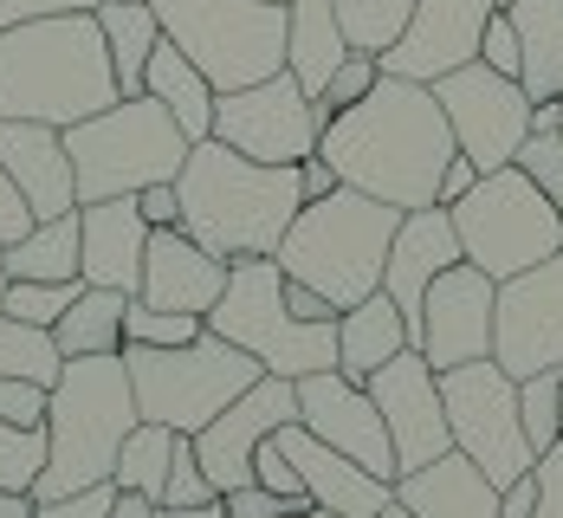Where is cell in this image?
Instances as JSON below:
<instances>
[{
	"instance_id": "1",
	"label": "cell",
	"mask_w": 563,
	"mask_h": 518,
	"mask_svg": "<svg viewBox=\"0 0 563 518\" xmlns=\"http://www.w3.org/2000/svg\"><path fill=\"white\" fill-rule=\"evenodd\" d=\"M318 156L338 169L343 188H363L389 208H434L441 195V175L460 156L453 143V123L434 98V85H415V78H389L324 123L318 136Z\"/></svg>"
},
{
	"instance_id": "2",
	"label": "cell",
	"mask_w": 563,
	"mask_h": 518,
	"mask_svg": "<svg viewBox=\"0 0 563 518\" xmlns=\"http://www.w3.org/2000/svg\"><path fill=\"white\" fill-rule=\"evenodd\" d=\"M117 98V65L104 46L98 13H53L0 33V117H33L71 130L85 117L111 111Z\"/></svg>"
},
{
	"instance_id": "3",
	"label": "cell",
	"mask_w": 563,
	"mask_h": 518,
	"mask_svg": "<svg viewBox=\"0 0 563 518\" xmlns=\"http://www.w3.org/2000/svg\"><path fill=\"white\" fill-rule=\"evenodd\" d=\"M175 188H181V228L201 246H214L221 260L279 253L285 228L305 208L298 163H253V156L227 150L221 136H201L188 150Z\"/></svg>"
},
{
	"instance_id": "4",
	"label": "cell",
	"mask_w": 563,
	"mask_h": 518,
	"mask_svg": "<svg viewBox=\"0 0 563 518\" xmlns=\"http://www.w3.org/2000/svg\"><path fill=\"white\" fill-rule=\"evenodd\" d=\"M136 421H143V408H136V389H130L123 350L65 356L53 396H46V473L33 480V499L46 506V499H65L78 486L111 480Z\"/></svg>"
},
{
	"instance_id": "5",
	"label": "cell",
	"mask_w": 563,
	"mask_h": 518,
	"mask_svg": "<svg viewBox=\"0 0 563 518\" xmlns=\"http://www.w3.org/2000/svg\"><path fill=\"white\" fill-rule=\"evenodd\" d=\"M401 228V208L363 195V188H331L324 201H305L298 221L285 228L279 260L285 279L324 291L338 311L363 305L369 291H383V266H389V240Z\"/></svg>"
},
{
	"instance_id": "6",
	"label": "cell",
	"mask_w": 563,
	"mask_h": 518,
	"mask_svg": "<svg viewBox=\"0 0 563 518\" xmlns=\"http://www.w3.org/2000/svg\"><path fill=\"white\" fill-rule=\"evenodd\" d=\"M65 150L78 175V201H111V195H143L150 181H175L195 143L169 117V104L136 91V98H117L111 111L71 123Z\"/></svg>"
},
{
	"instance_id": "7",
	"label": "cell",
	"mask_w": 563,
	"mask_h": 518,
	"mask_svg": "<svg viewBox=\"0 0 563 518\" xmlns=\"http://www.w3.org/2000/svg\"><path fill=\"white\" fill-rule=\"evenodd\" d=\"M208 331L240 344L266 376H311V370H338V318L311 324L285 305V266L273 253L260 260H233L227 266V291L208 311Z\"/></svg>"
},
{
	"instance_id": "8",
	"label": "cell",
	"mask_w": 563,
	"mask_h": 518,
	"mask_svg": "<svg viewBox=\"0 0 563 518\" xmlns=\"http://www.w3.org/2000/svg\"><path fill=\"white\" fill-rule=\"evenodd\" d=\"M123 363H130V389H136L143 421H163L175 434H201L227 403H240L266 376L246 350L214 338V331H201L195 344H169V350L123 344Z\"/></svg>"
},
{
	"instance_id": "9",
	"label": "cell",
	"mask_w": 563,
	"mask_h": 518,
	"mask_svg": "<svg viewBox=\"0 0 563 518\" xmlns=\"http://www.w3.org/2000/svg\"><path fill=\"white\" fill-rule=\"evenodd\" d=\"M448 214H453V233H460V253H466L479 273H493V279H518V273H531L538 260L563 253L558 201L518 169V163L486 169Z\"/></svg>"
},
{
	"instance_id": "10",
	"label": "cell",
	"mask_w": 563,
	"mask_h": 518,
	"mask_svg": "<svg viewBox=\"0 0 563 518\" xmlns=\"http://www.w3.org/2000/svg\"><path fill=\"white\" fill-rule=\"evenodd\" d=\"M156 20L214 91L285 71V7L273 0H156Z\"/></svg>"
},
{
	"instance_id": "11",
	"label": "cell",
	"mask_w": 563,
	"mask_h": 518,
	"mask_svg": "<svg viewBox=\"0 0 563 518\" xmlns=\"http://www.w3.org/2000/svg\"><path fill=\"white\" fill-rule=\"evenodd\" d=\"M441 403H448L453 448L473 466H486L499 493L538 466V448L525 441V421H518V376H506L493 356L441 370Z\"/></svg>"
},
{
	"instance_id": "12",
	"label": "cell",
	"mask_w": 563,
	"mask_h": 518,
	"mask_svg": "<svg viewBox=\"0 0 563 518\" xmlns=\"http://www.w3.org/2000/svg\"><path fill=\"white\" fill-rule=\"evenodd\" d=\"M214 136L253 163H305V156H318L324 117H318V98L291 71H273L260 85L214 98Z\"/></svg>"
},
{
	"instance_id": "13",
	"label": "cell",
	"mask_w": 563,
	"mask_h": 518,
	"mask_svg": "<svg viewBox=\"0 0 563 518\" xmlns=\"http://www.w3.org/2000/svg\"><path fill=\"white\" fill-rule=\"evenodd\" d=\"M434 98H441V111L453 123L460 156H473L479 175L518 163V150L531 136V98H525L518 78L493 71L486 58H473V65L448 71V78H434Z\"/></svg>"
},
{
	"instance_id": "14",
	"label": "cell",
	"mask_w": 563,
	"mask_h": 518,
	"mask_svg": "<svg viewBox=\"0 0 563 518\" xmlns=\"http://www.w3.org/2000/svg\"><path fill=\"white\" fill-rule=\"evenodd\" d=\"M493 363L518 383L538 376V370H563V253L538 260L518 279H499Z\"/></svg>"
},
{
	"instance_id": "15",
	"label": "cell",
	"mask_w": 563,
	"mask_h": 518,
	"mask_svg": "<svg viewBox=\"0 0 563 518\" xmlns=\"http://www.w3.org/2000/svg\"><path fill=\"white\" fill-rule=\"evenodd\" d=\"M363 389L383 408V428H389V441H395V466H401V473L441 461L453 448L448 403H441V370H434L415 344L401 350V356H389Z\"/></svg>"
},
{
	"instance_id": "16",
	"label": "cell",
	"mask_w": 563,
	"mask_h": 518,
	"mask_svg": "<svg viewBox=\"0 0 563 518\" xmlns=\"http://www.w3.org/2000/svg\"><path fill=\"white\" fill-rule=\"evenodd\" d=\"M493 311H499V279L479 273L473 260H460V266H448V273L428 286L415 350H421L434 370L479 363V356H493Z\"/></svg>"
},
{
	"instance_id": "17",
	"label": "cell",
	"mask_w": 563,
	"mask_h": 518,
	"mask_svg": "<svg viewBox=\"0 0 563 518\" xmlns=\"http://www.w3.org/2000/svg\"><path fill=\"white\" fill-rule=\"evenodd\" d=\"M285 421H298V383L291 376H260L240 403H227L201 434H195V461L214 480V493L253 486V454L266 434H279Z\"/></svg>"
},
{
	"instance_id": "18",
	"label": "cell",
	"mask_w": 563,
	"mask_h": 518,
	"mask_svg": "<svg viewBox=\"0 0 563 518\" xmlns=\"http://www.w3.org/2000/svg\"><path fill=\"white\" fill-rule=\"evenodd\" d=\"M298 421H305L318 441H331L338 454H350L356 466H369V473H383V480H401L395 441H389V428H383V408H376V396H369L363 383H350L343 370H311V376H298Z\"/></svg>"
},
{
	"instance_id": "19",
	"label": "cell",
	"mask_w": 563,
	"mask_h": 518,
	"mask_svg": "<svg viewBox=\"0 0 563 518\" xmlns=\"http://www.w3.org/2000/svg\"><path fill=\"white\" fill-rule=\"evenodd\" d=\"M493 7L499 0H415V20L383 53V71L389 78H415V85H434V78H448L460 65H473Z\"/></svg>"
},
{
	"instance_id": "20",
	"label": "cell",
	"mask_w": 563,
	"mask_h": 518,
	"mask_svg": "<svg viewBox=\"0 0 563 518\" xmlns=\"http://www.w3.org/2000/svg\"><path fill=\"white\" fill-rule=\"evenodd\" d=\"M227 266H233V260H221L214 246H201L188 228H150L136 298H143V305H163V311H195V318H208L227 291Z\"/></svg>"
},
{
	"instance_id": "21",
	"label": "cell",
	"mask_w": 563,
	"mask_h": 518,
	"mask_svg": "<svg viewBox=\"0 0 563 518\" xmlns=\"http://www.w3.org/2000/svg\"><path fill=\"white\" fill-rule=\"evenodd\" d=\"M273 441L285 448V461L298 466L311 506H324V513H338V518H376L383 506H395V480L356 466L350 454H338L331 441H318L305 421H285Z\"/></svg>"
},
{
	"instance_id": "22",
	"label": "cell",
	"mask_w": 563,
	"mask_h": 518,
	"mask_svg": "<svg viewBox=\"0 0 563 518\" xmlns=\"http://www.w3.org/2000/svg\"><path fill=\"white\" fill-rule=\"evenodd\" d=\"M466 253H460V233H453V214L434 201V208H408L401 214V228L389 240V266H383V291H389L395 305H401V318H408V338L421 331V305H428V286L460 266Z\"/></svg>"
},
{
	"instance_id": "23",
	"label": "cell",
	"mask_w": 563,
	"mask_h": 518,
	"mask_svg": "<svg viewBox=\"0 0 563 518\" xmlns=\"http://www.w3.org/2000/svg\"><path fill=\"white\" fill-rule=\"evenodd\" d=\"M0 169L13 175V188L26 195L33 221H53L78 208V175H71V150L65 130L33 123V117H0Z\"/></svg>"
},
{
	"instance_id": "24",
	"label": "cell",
	"mask_w": 563,
	"mask_h": 518,
	"mask_svg": "<svg viewBox=\"0 0 563 518\" xmlns=\"http://www.w3.org/2000/svg\"><path fill=\"white\" fill-rule=\"evenodd\" d=\"M143 246H150V221L136 208V195H111V201H78V279L85 286L130 291L143 286Z\"/></svg>"
},
{
	"instance_id": "25",
	"label": "cell",
	"mask_w": 563,
	"mask_h": 518,
	"mask_svg": "<svg viewBox=\"0 0 563 518\" xmlns=\"http://www.w3.org/2000/svg\"><path fill=\"white\" fill-rule=\"evenodd\" d=\"M395 499L415 518H499V486L486 480V466H473L460 448H448L441 461L415 466V473H401Z\"/></svg>"
},
{
	"instance_id": "26",
	"label": "cell",
	"mask_w": 563,
	"mask_h": 518,
	"mask_svg": "<svg viewBox=\"0 0 563 518\" xmlns=\"http://www.w3.org/2000/svg\"><path fill=\"white\" fill-rule=\"evenodd\" d=\"M415 344L408 338V318H401V305H395L389 291H369L363 305H350L338 311V370L350 383H369L389 356Z\"/></svg>"
},
{
	"instance_id": "27",
	"label": "cell",
	"mask_w": 563,
	"mask_h": 518,
	"mask_svg": "<svg viewBox=\"0 0 563 518\" xmlns=\"http://www.w3.org/2000/svg\"><path fill=\"white\" fill-rule=\"evenodd\" d=\"M343 58H350V40L338 26V0H291L285 7V71L318 98Z\"/></svg>"
},
{
	"instance_id": "28",
	"label": "cell",
	"mask_w": 563,
	"mask_h": 518,
	"mask_svg": "<svg viewBox=\"0 0 563 518\" xmlns=\"http://www.w3.org/2000/svg\"><path fill=\"white\" fill-rule=\"evenodd\" d=\"M511 26H518V85L531 104H558L563 98V0H506Z\"/></svg>"
},
{
	"instance_id": "29",
	"label": "cell",
	"mask_w": 563,
	"mask_h": 518,
	"mask_svg": "<svg viewBox=\"0 0 563 518\" xmlns=\"http://www.w3.org/2000/svg\"><path fill=\"white\" fill-rule=\"evenodd\" d=\"M143 91L156 98V104H169V117L188 130V143H201V136H214V85H208V71L195 65V58L175 46L169 33H163V46L150 53V71H143Z\"/></svg>"
},
{
	"instance_id": "30",
	"label": "cell",
	"mask_w": 563,
	"mask_h": 518,
	"mask_svg": "<svg viewBox=\"0 0 563 518\" xmlns=\"http://www.w3.org/2000/svg\"><path fill=\"white\" fill-rule=\"evenodd\" d=\"M98 26H104V46H111V65H117V91L136 98L143 91V71H150V53L163 46L156 0H104L98 7Z\"/></svg>"
},
{
	"instance_id": "31",
	"label": "cell",
	"mask_w": 563,
	"mask_h": 518,
	"mask_svg": "<svg viewBox=\"0 0 563 518\" xmlns=\"http://www.w3.org/2000/svg\"><path fill=\"white\" fill-rule=\"evenodd\" d=\"M0 260H7V279H46V286L78 279V208L33 221L13 246H0Z\"/></svg>"
},
{
	"instance_id": "32",
	"label": "cell",
	"mask_w": 563,
	"mask_h": 518,
	"mask_svg": "<svg viewBox=\"0 0 563 518\" xmlns=\"http://www.w3.org/2000/svg\"><path fill=\"white\" fill-rule=\"evenodd\" d=\"M123 311H130V291L85 286L65 305V318L53 324L58 356H104V350H123Z\"/></svg>"
},
{
	"instance_id": "33",
	"label": "cell",
	"mask_w": 563,
	"mask_h": 518,
	"mask_svg": "<svg viewBox=\"0 0 563 518\" xmlns=\"http://www.w3.org/2000/svg\"><path fill=\"white\" fill-rule=\"evenodd\" d=\"M175 428L163 421H136L130 428V441H123V454H117L111 480L123 493H143V499H163V486H169V461H175Z\"/></svg>"
},
{
	"instance_id": "34",
	"label": "cell",
	"mask_w": 563,
	"mask_h": 518,
	"mask_svg": "<svg viewBox=\"0 0 563 518\" xmlns=\"http://www.w3.org/2000/svg\"><path fill=\"white\" fill-rule=\"evenodd\" d=\"M408 20H415V0H338V26L350 40V53L383 58L408 33Z\"/></svg>"
},
{
	"instance_id": "35",
	"label": "cell",
	"mask_w": 563,
	"mask_h": 518,
	"mask_svg": "<svg viewBox=\"0 0 563 518\" xmlns=\"http://www.w3.org/2000/svg\"><path fill=\"white\" fill-rule=\"evenodd\" d=\"M58 370H65V356H58L53 331L20 324V318H7V311H0V376H33V383H46V389H53Z\"/></svg>"
},
{
	"instance_id": "36",
	"label": "cell",
	"mask_w": 563,
	"mask_h": 518,
	"mask_svg": "<svg viewBox=\"0 0 563 518\" xmlns=\"http://www.w3.org/2000/svg\"><path fill=\"white\" fill-rule=\"evenodd\" d=\"M518 421H525V441L544 454L563 441V370H538L518 383Z\"/></svg>"
},
{
	"instance_id": "37",
	"label": "cell",
	"mask_w": 563,
	"mask_h": 518,
	"mask_svg": "<svg viewBox=\"0 0 563 518\" xmlns=\"http://www.w3.org/2000/svg\"><path fill=\"white\" fill-rule=\"evenodd\" d=\"M208 331V318H195V311H163V305H143V298H130V311H123V344H195Z\"/></svg>"
},
{
	"instance_id": "38",
	"label": "cell",
	"mask_w": 563,
	"mask_h": 518,
	"mask_svg": "<svg viewBox=\"0 0 563 518\" xmlns=\"http://www.w3.org/2000/svg\"><path fill=\"white\" fill-rule=\"evenodd\" d=\"M78 291H85V279H65V286H46V279H7L0 311H7V318H20V324L53 331L58 318H65V305H71Z\"/></svg>"
},
{
	"instance_id": "39",
	"label": "cell",
	"mask_w": 563,
	"mask_h": 518,
	"mask_svg": "<svg viewBox=\"0 0 563 518\" xmlns=\"http://www.w3.org/2000/svg\"><path fill=\"white\" fill-rule=\"evenodd\" d=\"M40 473H46V428L0 421V493H33Z\"/></svg>"
},
{
	"instance_id": "40",
	"label": "cell",
	"mask_w": 563,
	"mask_h": 518,
	"mask_svg": "<svg viewBox=\"0 0 563 518\" xmlns=\"http://www.w3.org/2000/svg\"><path fill=\"white\" fill-rule=\"evenodd\" d=\"M376 85H383V58H376V53H350V58L338 65V71H331V85L318 91V117L331 123L338 111H350V104H363V98H369Z\"/></svg>"
},
{
	"instance_id": "41",
	"label": "cell",
	"mask_w": 563,
	"mask_h": 518,
	"mask_svg": "<svg viewBox=\"0 0 563 518\" xmlns=\"http://www.w3.org/2000/svg\"><path fill=\"white\" fill-rule=\"evenodd\" d=\"M208 499H221V493H214V480L195 461V434H181L175 441V461H169V486H163L156 506H208Z\"/></svg>"
},
{
	"instance_id": "42",
	"label": "cell",
	"mask_w": 563,
	"mask_h": 518,
	"mask_svg": "<svg viewBox=\"0 0 563 518\" xmlns=\"http://www.w3.org/2000/svg\"><path fill=\"white\" fill-rule=\"evenodd\" d=\"M518 169L531 175V181L558 201V214H563V130H531L525 150H518Z\"/></svg>"
},
{
	"instance_id": "43",
	"label": "cell",
	"mask_w": 563,
	"mask_h": 518,
	"mask_svg": "<svg viewBox=\"0 0 563 518\" xmlns=\"http://www.w3.org/2000/svg\"><path fill=\"white\" fill-rule=\"evenodd\" d=\"M46 383H33V376H0V421H13V428H46Z\"/></svg>"
},
{
	"instance_id": "44",
	"label": "cell",
	"mask_w": 563,
	"mask_h": 518,
	"mask_svg": "<svg viewBox=\"0 0 563 518\" xmlns=\"http://www.w3.org/2000/svg\"><path fill=\"white\" fill-rule=\"evenodd\" d=\"M227 518H291V513H311V499H285V493H273V486H233V493H221Z\"/></svg>"
},
{
	"instance_id": "45",
	"label": "cell",
	"mask_w": 563,
	"mask_h": 518,
	"mask_svg": "<svg viewBox=\"0 0 563 518\" xmlns=\"http://www.w3.org/2000/svg\"><path fill=\"white\" fill-rule=\"evenodd\" d=\"M479 58H486L493 71L518 78L525 53H518V26H511V13H506V7H493V20H486V40H479Z\"/></svg>"
},
{
	"instance_id": "46",
	"label": "cell",
	"mask_w": 563,
	"mask_h": 518,
	"mask_svg": "<svg viewBox=\"0 0 563 518\" xmlns=\"http://www.w3.org/2000/svg\"><path fill=\"white\" fill-rule=\"evenodd\" d=\"M253 480H260V486H273V493H285V499H311V493H305V480H298V466L285 461V448L273 441V434H266V441H260V454H253Z\"/></svg>"
},
{
	"instance_id": "47",
	"label": "cell",
	"mask_w": 563,
	"mask_h": 518,
	"mask_svg": "<svg viewBox=\"0 0 563 518\" xmlns=\"http://www.w3.org/2000/svg\"><path fill=\"white\" fill-rule=\"evenodd\" d=\"M117 506V480H98V486H78V493H65V499H46L40 518H104Z\"/></svg>"
},
{
	"instance_id": "48",
	"label": "cell",
	"mask_w": 563,
	"mask_h": 518,
	"mask_svg": "<svg viewBox=\"0 0 563 518\" xmlns=\"http://www.w3.org/2000/svg\"><path fill=\"white\" fill-rule=\"evenodd\" d=\"M104 0H0V33L26 26V20H53V13H98Z\"/></svg>"
},
{
	"instance_id": "49",
	"label": "cell",
	"mask_w": 563,
	"mask_h": 518,
	"mask_svg": "<svg viewBox=\"0 0 563 518\" xmlns=\"http://www.w3.org/2000/svg\"><path fill=\"white\" fill-rule=\"evenodd\" d=\"M531 518H563V441L538 454V513Z\"/></svg>"
},
{
	"instance_id": "50",
	"label": "cell",
	"mask_w": 563,
	"mask_h": 518,
	"mask_svg": "<svg viewBox=\"0 0 563 518\" xmlns=\"http://www.w3.org/2000/svg\"><path fill=\"white\" fill-rule=\"evenodd\" d=\"M136 208H143L150 228H181V188H175V181H150V188L136 195Z\"/></svg>"
},
{
	"instance_id": "51",
	"label": "cell",
	"mask_w": 563,
	"mask_h": 518,
	"mask_svg": "<svg viewBox=\"0 0 563 518\" xmlns=\"http://www.w3.org/2000/svg\"><path fill=\"white\" fill-rule=\"evenodd\" d=\"M26 228H33V208H26V195L13 188V175L0 169V246H13Z\"/></svg>"
},
{
	"instance_id": "52",
	"label": "cell",
	"mask_w": 563,
	"mask_h": 518,
	"mask_svg": "<svg viewBox=\"0 0 563 518\" xmlns=\"http://www.w3.org/2000/svg\"><path fill=\"white\" fill-rule=\"evenodd\" d=\"M285 305L298 311V318H311V324H331L338 318V305L324 298V291H311V286H298V279H285Z\"/></svg>"
},
{
	"instance_id": "53",
	"label": "cell",
	"mask_w": 563,
	"mask_h": 518,
	"mask_svg": "<svg viewBox=\"0 0 563 518\" xmlns=\"http://www.w3.org/2000/svg\"><path fill=\"white\" fill-rule=\"evenodd\" d=\"M531 513H538V466L499 493V518H531Z\"/></svg>"
},
{
	"instance_id": "54",
	"label": "cell",
	"mask_w": 563,
	"mask_h": 518,
	"mask_svg": "<svg viewBox=\"0 0 563 518\" xmlns=\"http://www.w3.org/2000/svg\"><path fill=\"white\" fill-rule=\"evenodd\" d=\"M473 181H479V163H473V156H453L448 175H441V195H434V201H441V208H453V201H460Z\"/></svg>"
},
{
	"instance_id": "55",
	"label": "cell",
	"mask_w": 563,
	"mask_h": 518,
	"mask_svg": "<svg viewBox=\"0 0 563 518\" xmlns=\"http://www.w3.org/2000/svg\"><path fill=\"white\" fill-rule=\"evenodd\" d=\"M298 181H305V201H324L331 188H343L338 169H331L324 156H305V163H298Z\"/></svg>"
},
{
	"instance_id": "56",
	"label": "cell",
	"mask_w": 563,
	"mask_h": 518,
	"mask_svg": "<svg viewBox=\"0 0 563 518\" xmlns=\"http://www.w3.org/2000/svg\"><path fill=\"white\" fill-rule=\"evenodd\" d=\"M104 518H156V499H143V493H123L117 486V506Z\"/></svg>"
},
{
	"instance_id": "57",
	"label": "cell",
	"mask_w": 563,
	"mask_h": 518,
	"mask_svg": "<svg viewBox=\"0 0 563 518\" xmlns=\"http://www.w3.org/2000/svg\"><path fill=\"white\" fill-rule=\"evenodd\" d=\"M0 518H40V499L33 493H0Z\"/></svg>"
},
{
	"instance_id": "58",
	"label": "cell",
	"mask_w": 563,
	"mask_h": 518,
	"mask_svg": "<svg viewBox=\"0 0 563 518\" xmlns=\"http://www.w3.org/2000/svg\"><path fill=\"white\" fill-rule=\"evenodd\" d=\"M156 518H227L221 499H208V506H156Z\"/></svg>"
},
{
	"instance_id": "59",
	"label": "cell",
	"mask_w": 563,
	"mask_h": 518,
	"mask_svg": "<svg viewBox=\"0 0 563 518\" xmlns=\"http://www.w3.org/2000/svg\"><path fill=\"white\" fill-rule=\"evenodd\" d=\"M376 518H415V513H408V506H401V499H395V506H383V513H376Z\"/></svg>"
},
{
	"instance_id": "60",
	"label": "cell",
	"mask_w": 563,
	"mask_h": 518,
	"mask_svg": "<svg viewBox=\"0 0 563 518\" xmlns=\"http://www.w3.org/2000/svg\"><path fill=\"white\" fill-rule=\"evenodd\" d=\"M291 518H338V513H324V506H311V513H291Z\"/></svg>"
},
{
	"instance_id": "61",
	"label": "cell",
	"mask_w": 563,
	"mask_h": 518,
	"mask_svg": "<svg viewBox=\"0 0 563 518\" xmlns=\"http://www.w3.org/2000/svg\"><path fill=\"white\" fill-rule=\"evenodd\" d=\"M0 298H7V260H0Z\"/></svg>"
},
{
	"instance_id": "62",
	"label": "cell",
	"mask_w": 563,
	"mask_h": 518,
	"mask_svg": "<svg viewBox=\"0 0 563 518\" xmlns=\"http://www.w3.org/2000/svg\"><path fill=\"white\" fill-rule=\"evenodd\" d=\"M273 7H291V0H273Z\"/></svg>"
},
{
	"instance_id": "63",
	"label": "cell",
	"mask_w": 563,
	"mask_h": 518,
	"mask_svg": "<svg viewBox=\"0 0 563 518\" xmlns=\"http://www.w3.org/2000/svg\"><path fill=\"white\" fill-rule=\"evenodd\" d=\"M558 130H563V123H558Z\"/></svg>"
}]
</instances>
